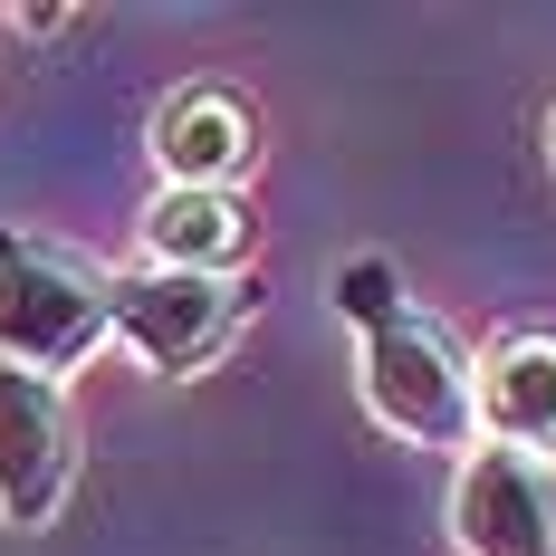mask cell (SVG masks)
<instances>
[{
  "instance_id": "cell-1",
  "label": "cell",
  "mask_w": 556,
  "mask_h": 556,
  "mask_svg": "<svg viewBox=\"0 0 556 556\" xmlns=\"http://www.w3.org/2000/svg\"><path fill=\"white\" fill-rule=\"evenodd\" d=\"M336 317L355 327V393L413 451H470L480 442V355L403 288L384 250H355L327 278Z\"/></svg>"
},
{
  "instance_id": "cell-2",
  "label": "cell",
  "mask_w": 556,
  "mask_h": 556,
  "mask_svg": "<svg viewBox=\"0 0 556 556\" xmlns=\"http://www.w3.org/2000/svg\"><path fill=\"white\" fill-rule=\"evenodd\" d=\"M115 336V269L77 260L67 240L0 222V365L67 384Z\"/></svg>"
},
{
  "instance_id": "cell-3",
  "label": "cell",
  "mask_w": 556,
  "mask_h": 556,
  "mask_svg": "<svg viewBox=\"0 0 556 556\" xmlns=\"http://www.w3.org/2000/svg\"><path fill=\"white\" fill-rule=\"evenodd\" d=\"M260 307V278H202V269H115V336L144 375H212Z\"/></svg>"
},
{
  "instance_id": "cell-4",
  "label": "cell",
  "mask_w": 556,
  "mask_h": 556,
  "mask_svg": "<svg viewBox=\"0 0 556 556\" xmlns=\"http://www.w3.org/2000/svg\"><path fill=\"white\" fill-rule=\"evenodd\" d=\"M77 490V403L49 375L0 365V528L39 538Z\"/></svg>"
},
{
  "instance_id": "cell-5",
  "label": "cell",
  "mask_w": 556,
  "mask_h": 556,
  "mask_svg": "<svg viewBox=\"0 0 556 556\" xmlns=\"http://www.w3.org/2000/svg\"><path fill=\"white\" fill-rule=\"evenodd\" d=\"M451 547L460 556H556V460L470 442L451 460Z\"/></svg>"
},
{
  "instance_id": "cell-6",
  "label": "cell",
  "mask_w": 556,
  "mask_h": 556,
  "mask_svg": "<svg viewBox=\"0 0 556 556\" xmlns=\"http://www.w3.org/2000/svg\"><path fill=\"white\" fill-rule=\"evenodd\" d=\"M154 164L182 192H240V173L260 164V115L230 87H173L154 115Z\"/></svg>"
},
{
  "instance_id": "cell-7",
  "label": "cell",
  "mask_w": 556,
  "mask_h": 556,
  "mask_svg": "<svg viewBox=\"0 0 556 556\" xmlns=\"http://www.w3.org/2000/svg\"><path fill=\"white\" fill-rule=\"evenodd\" d=\"M480 442L556 460V336L508 327L500 345H480Z\"/></svg>"
},
{
  "instance_id": "cell-8",
  "label": "cell",
  "mask_w": 556,
  "mask_h": 556,
  "mask_svg": "<svg viewBox=\"0 0 556 556\" xmlns=\"http://www.w3.org/2000/svg\"><path fill=\"white\" fill-rule=\"evenodd\" d=\"M250 202L240 192H182L164 182L154 202H144V269H202V278H240L250 269Z\"/></svg>"
},
{
  "instance_id": "cell-9",
  "label": "cell",
  "mask_w": 556,
  "mask_h": 556,
  "mask_svg": "<svg viewBox=\"0 0 556 556\" xmlns=\"http://www.w3.org/2000/svg\"><path fill=\"white\" fill-rule=\"evenodd\" d=\"M10 29L20 39H49V29H67V10H10Z\"/></svg>"
},
{
  "instance_id": "cell-10",
  "label": "cell",
  "mask_w": 556,
  "mask_h": 556,
  "mask_svg": "<svg viewBox=\"0 0 556 556\" xmlns=\"http://www.w3.org/2000/svg\"><path fill=\"white\" fill-rule=\"evenodd\" d=\"M547 144H556V125H547Z\"/></svg>"
}]
</instances>
